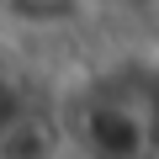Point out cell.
Instances as JSON below:
<instances>
[{"label": "cell", "mask_w": 159, "mask_h": 159, "mask_svg": "<svg viewBox=\"0 0 159 159\" xmlns=\"http://www.w3.org/2000/svg\"><path fill=\"white\" fill-rule=\"evenodd\" d=\"M85 159H148L154 154V85L148 74H111L80 96L69 122Z\"/></svg>", "instance_id": "obj_1"}, {"label": "cell", "mask_w": 159, "mask_h": 159, "mask_svg": "<svg viewBox=\"0 0 159 159\" xmlns=\"http://www.w3.org/2000/svg\"><path fill=\"white\" fill-rule=\"evenodd\" d=\"M64 154V138L48 117H37L32 106L0 133V159H58Z\"/></svg>", "instance_id": "obj_2"}, {"label": "cell", "mask_w": 159, "mask_h": 159, "mask_svg": "<svg viewBox=\"0 0 159 159\" xmlns=\"http://www.w3.org/2000/svg\"><path fill=\"white\" fill-rule=\"evenodd\" d=\"M21 27H64L85 11V0H0Z\"/></svg>", "instance_id": "obj_3"}, {"label": "cell", "mask_w": 159, "mask_h": 159, "mask_svg": "<svg viewBox=\"0 0 159 159\" xmlns=\"http://www.w3.org/2000/svg\"><path fill=\"white\" fill-rule=\"evenodd\" d=\"M21 111H27V96H21V85H16L6 69H0V133H6V127L21 117Z\"/></svg>", "instance_id": "obj_4"}]
</instances>
